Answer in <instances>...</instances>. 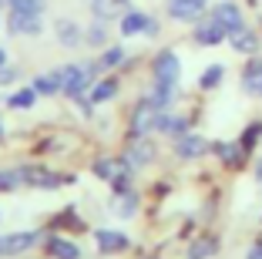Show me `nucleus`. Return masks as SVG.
I'll return each instance as SVG.
<instances>
[{
    "mask_svg": "<svg viewBox=\"0 0 262 259\" xmlns=\"http://www.w3.org/2000/svg\"><path fill=\"white\" fill-rule=\"evenodd\" d=\"M91 172L101 178L104 185H111L115 192L121 189H135V168L124 162V155H98V158L91 162Z\"/></svg>",
    "mask_w": 262,
    "mask_h": 259,
    "instance_id": "1",
    "label": "nucleus"
},
{
    "mask_svg": "<svg viewBox=\"0 0 262 259\" xmlns=\"http://www.w3.org/2000/svg\"><path fill=\"white\" fill-rule=\"evenodd\" d=\"M14 172H17V178H20V185H27V189L57 192L61 185H68L64 175H57L54 168H44V165H17Z\"/></svg>",
    "mask_w": 262,
    "mask_h": 259,
    "instance_id": "2",
    "label": "nucleus"
},
{
    "mask_svg": "<svg viewBox=\"0 0 262 259\" xmlns=\"http://www.w3.org/2000/svg\"><path fill=\"white\" fill-rule=\"evenodd\" d=\"M151 81L178 88V81H182V57H178L171 47H162V51L151 57Z\"/></svg>",
    "mask_w": 262,
    "mask_h": 259,
    "instance_id": "3",
    "label": "nucleus"
},
{
    "mask_svg": "<svg viewBox=\"0 0 262 259\" xmlns=\"http://www.w3.org/2000/svg\"><path fill=\"white\" fill-rule=\"evenodd\" d=\"M121 155L135 172H141V168H148V165L158 162V145H155L148 135H138V138H128V145H124Z\"/></svg>",
    "mask_w": 262,
    "mask_h": 259,
    "instance_id": "4",
    "label": "nucleus"
},
{
    "mask_svg": "<svg viewBox=\"0 0 262 259\" xmlns=\"http://www.w3.org/2000/svg\"><path fill=\"white\" fill-rule=\"evenodd\" d=\"M40 239H44L40 229H17V232H7V236H0V256H24V252H31Z\"/></svg>",
    "mask_w": 262,
    "mask_h": 259,
    "instance_id": "5",
    "label": "nucleus"
},
{
    "mask_svg": "<svg viewBox=\"0 0 262 259\" xmlns=\"http://www.w3.org/2000/svg\"><path fill=\"white\" fill-rule=\"evenodd\" d=\"M118 31H121L124 37H138V34L155 37V34H158V21H155L151 14H145V10L128 7V10L121 14V21H118Z\"/></svg>",
    "mask_w": 262,
    "mask_h": 259,
    "instance_id": "6",
    "label": "nucleus"
},
{
    "mask_svg": "<svg viewBox=\"0 0 262 259\" xmlns=\"http://www.w3.org/2000/svg\"><path fill=\"white\" fill-rule=\"evenodd\" d=\"M225 37H229V31H225V27H222V24H219L212 14H202L199 21L192 24V41H195L199 47H219Z\"/></svg>",
    "mask_w": 262,
    "mask_h": 259,
    "instance_id": "7",
    "label": "nucleus"
},
{
    "mask_svg": "<svg viewBox=\"0 0 262 259\" xmlns=\"http://www.w3.org/2000/svg\"><path fill=\"white\" fill-rule=\"evenodd\" d=\"M158 108L151 105L148 98H141L138 105L131 108V118H128V131H131V138H138V135H151L155 131V125H158Z\"/></svg>",
    "mask_w": 262,
    "mask_h": 259,
    "instance_id": "8",
    "label": "nucleus"
},
{
    "mask_svg": "<svg viewBox=\"0 0 262 259\" xmlns=\"http://www.w3.org/2000/svg\"><path fill=\"white\" fill-rule=\"evenodd\" d=\"M208 138H202L199 131H185V135L175 138V145H171V152H175L178 162H195L202 158V155H208Z\"/></svg>",
    "mask_w": 262,
    "mask_h": 259,
    "instance_id": "9",
    "label": "nucleus"
},
{
    "mask_svg": "<svg viewBox=\"0 0 262 259\" xmlns=\"http://www.w3.org/2000/svg\"><path fill=\"white\" fill-rule=\"evenodd\" d=\"M212 17H215L225 31H229V37L235 31H242V27H249V24H246V14H242V7L235 4V0H219L215 7H212Z\"/></svg>",
    "mask_w": 262,
    "mask_h": 259,
    "instance_id": "10",
    "label": "nucleus"
},
{
    "mask_svg": "<svg viewBox=\"0 0 262 259\" xmlns=\"http://www.w3.org/2000/svg\"><path fill=\"white\" fill-rule=\"evenodd\" d=\"M7 31L17 37H37L44 31V21L40 14H20V10H10L7 14Z\"/></svg>",
    "mask_w": 262,
    "mask_h": 259,
    "instance_id": "11",
    "label": "nucleus"
},
{
    "mask_svg": "<svg viewBox=\"0 0 262 259\" xmlns=\"http://www.w3.org/2000/svg\"><path fill=\"white\" fill-rule=\"evenodd\" d=\"M54 37L61 47H68V51H74V47L84 44V27L77 21H71V17H57L54 21Z\"/></svg>",
    "mask_w": 262,
    "mask_h": 259,
    "instance_id": "12",
    "label": "nucleus"
},
{
    "mask_svg": "<svg viewBox=\"0 0 262 259\" xmlns=\"http://www.w3.org/2000/svg\"><path fill=\"white\" fill-rule=\"evenodd\" d=\"M138 206H141V195L135 189H121V192H115L111 195V202H108V212H115L118 219H135L138 215Z\"/></svg>",
    "mask_w": 262,
    "mask_h": 259,
    "instance_id": "13",
    "label": "nucleus"
},
{
    "mask_svg": "<svg viewBox=\"0 0 262 259\" xmlns=\"http://www.w3.org/2000/svg\"><path fill=\"white\" fill-rule=\"evenodd\" d=\"M239 84H242V91H246L249 98H262V57H259V54L246 61Z\"/></svg>",
    "mask_w": 262,
    "mask_h": 259,
    "instance_id": "14",
    "label": "nucleus"
},
{
    "mask_svg": "<svg viewBox=\"0 0 262 259\" xmlns=\"http://www.w3.org/2000/svg\"><path fill=\"white\" fill-rule=\"evenodd\" d=\"M94 243H98V249L104 252V256H115V252H124L128 249V236H124L121 229H98L94 232Z\"/></svg>",
    "mask_w": 262,
    "mask_h": 259,
    "instance_id": "15",
    "label": "nucleus"
},
{
    "mask_svg": "<svg viewBox=\"0 0 262 259\" xmlns=\"http://www.w3.org/2000/svg\"><path fill=\"white\" fill-rule=\"evenodd\" d=\"M229 44H232V51L235 54H246V57H255V54L262 51V37L252 31V27H242V31H235L229 37Z\"/></svg>",
    "mask_w": 262,
    "mask_h": 259,
    "instance_id": "16",
    "label": "nucleus"
},
{
    "mask_svg": "<svg viewBox=\"0 0 262 259\" xmlns=\"http://www.w3.org/2000/svg\"><path fill=\"white\" fill-rule=\"evenodd\" d=\"M212 152H215L219 162L229 165V168H242V165H246V155H249L246 148H242V142H215Z\"/></svg>",
    "mask_w": 262,
    "mask_h": 259,
    "instance_id": "17",
    "label": "nucleus"
},
{
    "mask_svg": "<svg viewBox=\"0 0 262 259\" xmlns=\"http://www.w3.org/2000/svg\"><path fill=\"white\" fill-rule=\"evenodd\" d=\"M155 131H158V135H165V138H178V135H185V131H192V128H188V118H185V114L162 111V114H158Z\"/></svg>",
    "mask_w": 262,
    "mask_h": 259,
    "instance_id": "18",
    "label": "nucleus"
},
{
    "mask_svg": "<svg viewBox=\"0 0 262 259\" xmlns=\"http://www.w3.org/2000/svg\"><path fill=\"white\" fill-rule=\"evenodd\" d=\"M128 4L131 0H88V7H91V14L98 21H115L118 14L128 10Z\"/></svg>",
    "mask_w": 262,
    "mask_h": 259,
    "instance_id": "19",
    "label": "nucleus"
},
{
    "mask_svg": "<svg viewBox=\"0 0 262 259\" xmlns=\"http://www.w3.org/2000/svg\"><path fill=\"white\" fill-rule=\"evenodd\" d=\"M145 98L151 101L158 111H171V105H175V88H171V84H158V81H151V88H148Z\"/></svg>",
    "mask_w": 262,
    "mask_h": 259,
    "instance_id": "20",
    "label": "nucleus"
},
{
    "mask_svg": "<svg viewBox=\"0 0 262 259\" xmlns=\"http://www.w3.org/2000/svg\"><path fill=\"white\" fill-rule=\"evenodd\" d=\"M47 74H51V81H54L57 94H68V91H71V84H74V77L81 74V64H61V68L47 71Z\"/></svg>",
    "mask_w": 262,
    "mask_h": 259,
    "instance_id": "21",
    "label": "nucleus"
},
{
    "mask_svg": "<svg viewBox=\"0 0 262 259\" xmlns=\"http://www.w3.org/2000/svg\"><path fill=\"white\" fill-rule=\"evenodd\" d=\"M47 252H51L54 259H81V246L71 243V239H64V236L47 239Z\"/></svg>",
    "mask_w": 262,
    "mask_h": 259,
    "instance_id": "22",
    "label": "nucleus"
},
{
    "mask_svg": "<svg viewBox=\"0 0 262 259\" xmlns=\"http://www.w3.org/2000/svg\"><path fill=\"white\" fill-rule=\"evenodd\" d=\"M84 47H98V51L108 47V21H98V17H94V21L88 24L84 27Z\"/></svg>",
    "mask_w": 262,
    "mask_h": 259,
    "instance_id": "23",
    "label": "nucleus"
},
{
    "mask_svg": "<svg viewBox=\"0 0 262 259\" xmlns=\"http://www.w3.org/2000/svg\"><path fill=\"white\" fill-rule=\"evenodd\" d=\"M115 94H118V81H115V77H101V81L94 84L91 91H88V98H91L94 108H98V105H108Z\"/></svg>",
    "mask_w": 262,
    "mask_h": 259,
    "instance_id": "24",
    "label": "nucleus"
},
{
    "mask_svg": "<svg viewBox=\"0 0 262 259\" xmlns=\"http://www.w3.org/2000/svg\"><path fill=\"white\" fill-rule=\"evenodd\" d=\"M219 252V239L215 236H199L192 246H188V259H208Z\"/></svg>",
    "mask_w": 262,
    "mask_h": 259,
    "instance_id": "25",
    "label": "nucleus"
},
{
    "mask_svg": "<svg viewBox=\"0 0 262 259\" xmlns=\"http://www.w3.org/2000/svg\"><path fill=\"white\" fill-rule=\"evenodd\" d=\"M124 57H128V51H124L121 44H108L104 51H101L98 64H101V71H115L118 64H124Z\"/></svg>",
    "mask_w": 262,
    "mask_h": 259,
    "instance_id": "26",
    "label": "nucleus"
},
{
    "mask_svg": "<svg viewBox=\"0 0 262 259\" xmlns=\"http://www.w3.org/2000/svg\"><path fill=\"white\" fill-rule=\"evenodd\" d=\"M34 105H37V91H34V84H31V88H20V91H14L7 98V108H14V111H31Z\"/></svg>",
    "mask_w": 262,
    "mask_h": 259,
    "instance_id": "27",
    "label": "nucleus"
},
{
    "mask_svg": "<svg viewBox=\"0 0 262 259\" xmlns=\"http://www.w3.org/2000/svg\"><path fill=\"white\" fill-rule=\"evenodd\" d=\"M222 81H225V68L222 64H208V68L202 71V77H199V88L202 91H212V88H219Z\"/></svg>",
    "mask_w": 262,
    "mask_h": 259,
    "instance_id": "28",
    "label": "nucleus"
},
{
    "mask_svg": "<svg viewBox=\"0 0 262 259\" xmlns=\"http://www.w3.org/2000/svg\"><path fill=\"white\" fill-rule=\"evenodd\" d=\"M10 10H20V14H44L47 0H7Z\"/></svg>",
    "mask_w": 262,
    "mask_h": 259,
    "instance_id": "29",
    "label": "nucleus"
},
{
    "mask_svg": "<svg viewBox=\"0 0 262 259\" xmlns=\"http://www.w3.org/2000/svg\"><path fill=\"white\" fill-rule=\"evenodd\" d=\"M259 138H262V122H252V125H249V131L239 138V142H242V148H246V152H252Z\"/></svg>",
    "mask_w": 262,
    "mask_h": 259,
    "instance_id": "30",
    "label": "nucleus"
},
{
    "mask_svg": "<svg viewBox=\"0 0 262 259\" xmlns=\"http://www.w3.org/2000/svg\"><path fill=\"white\" fill-rule=\"evenodd\" d=\"M17 185H20V178L14 168H0V192H14Z\"/></svg>",
    "mask_w": 262,
    "mask_h": 259,
    "instance_id": "31",
    "label": "nucleus"
},
{
    "mask_svg": "<svg viewBox=\"0 0 262 259\" xmlns=\"http://www.w3.org/2000/svg\"><path fill=\"white\" fill-rule=\"evenodd\" d=\"M34 91H37V94H57L51 74H34Z\"/></svg>",
    "mask_w": 262,
    "mask_h": 259,
    "instance_id": "32",
    "label": "nucleus"
},
{
    "mask_svg": "<svg viewBox=\"0 0 262 259\" xmlns=\"http://www.w3.org/2000/svg\"><path fill=\"white\" fill-rule=\"evenodd\" d=\"M14 81H20V71L4 64V68H0V88H7V84H14Z\"/></svg>",
    "mask_w": 262,
    "mask_h": 259,
    "instance_id": "33",
    "label": "nucleus"
},
{
    "mask_svg": "<svg viewBox=\"0 0 262 259\" xmlns=\"http://www.w3.org/2000/svg\"><path fill=\"white\" fill-rule=\"evenodd\" d=\"M246 259H262V239H255V243L246 249Z\"/></svg>",
    "mask_w": 262,
    "mask_h": 259,
    "instance_id": "34",
    "label": "nucleus"
},
{
    "mask_svg": "<svg viewBox=\"0 0 262 259\" xmlns=\"http://www.w3.org/2000/svg\"><path fill=\"white\" fill-rule=\"evenodd\" d=\"M255 182H259V185H262V158H259V162H255Z\"/></svg>",
    "mask_w": 262,
    "mask_h": 259,
    "instance_id": "35",
    "label": "nucleus"
},
{
    "mask_svg": "<svg viewBox=\"0 0 262 259\" xmlns=\"http://www.w3.org/2000/svg\"><path fill=\"white\" fill-rule=\"evenodd\" d=\"M4 64H7V47L0 44V68H4Z\"/></svg>",
    "mask_w": 262,
    "mask_h": 259,
    "instance_id": "36",
    "label": "nucleus"
},
{
    "mask_svg": "<svg viewBox=\"0 0 262 259\" xmlns=\"http://www.w3.org/2000/svg\"><path fill=\"white\" fill-rule=\"evenodd\" d=\"M188 4H195V7H202V10L208 7V0H188Z\"/></svg>",
    "mask_w": 262,
    "mask_h": 259,
    "instance_id": "37",
    "label": "nucleus"
},
{
    "mask_svg": "<svg viewBox=\"0 0 262 259\" xmlns=\"http://www.w3.org/2000/svg\"><path fill=\"white\" fill-rule=\"evenodd\" d=\"M0 138H4V122H0Z\"/></svg>",
    "mask_w": 262,
    "mask_h": 259,
    "instance_id": "38",
    "label": "nucleus"
},
{
    "mask_svg": "<svg viewBox=\"0 0 262 259\" xmlns=\"http://www.w3.org/2000/svg\"><path fill=\"white\" fill-rule=\"evenodd\" d=\"M4 4H7V0H0V7H4Z\"/></svg>",
    "mask_w": 262,
    "mask_h": 259,
    "instance_id": "39",
    "label": "nucleus"
},
{
    "mask_svg": "<svg viewBox=\"0 0 262 259\" xmlns=\"http://www.w3.org/2000/svg\"><path fill=\"white\" fill-rule=\"evenodd\" d=\"M0 24H4V17H0Z\"/></svg>",
    "mask_w": 262,
    "mask_h": 259,
    "instance_id": "40",
    "label": "nucleus"
}]
</instances>
